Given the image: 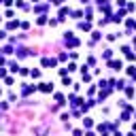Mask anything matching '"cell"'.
<instances>
[{"label": "cell", "mask_w": 136, "mask_h": 136, "mask_svg": "<svg viewBox=\"0 0 136 136\" xmlns=\"http://www.w3.org/2000/svg\"><path fill=\"white\" fill-rule=\"evenodd\" d=\"M38 89L41 92H45V94H51V92H53V85H51V83H38Z\"/></svg>", "instance_id": "cell-1"}, {"label": "cell", "mask_w": 136, "mask_h": 136, "mask_svg": "<svg viewBox=\"0 0 136 136\" xmlns=\"http://www.w3.org/2000/svg\"><path fill=\"white\" fill-rule=\"evenodd\" d=\"M111 68H113V70H121V68H123V62H121V60H113V62H111Z\"/></svg>", "instance_id": "cell-2"}, {"label": "cell", "mask_w": 136, "mask_h": 136, "mask_svg": "<svg viewBox=\"0 0 136 136\" xmlns=\"http://www.w3.org/2000/svg\"><path fill=\"white\" fill-rule=\"evenodd\" d=\"M55 64H58V62H55L53 58H43V66H45V68H49V66H55Z\"/></svg>", "instance_id": "cell-3"}, {"label": "cell", "mask_w": 136, "mask_h": 136, "mask_svg": "<svg viewBox=\"0 0 136 136\" xmlns=\"http://www.w3.org/2000/svg\"><path fill=\"white\" fill-rule=\"evenodd\" d=\"M79 30H83V32H89V30H92V24H89V21H81V24H79Z\"/></svg>", "instance_id": "cell-4"}, {"label": "cell", "mask_w": 136, "mask_h": 136, "mask_svg": "<svg viewBox=\"0 0 136 136\" xmlns=\"http://www.w3.org/2000/svg\"><path fill=\"white\" fill-rule=\"evenodd\" d=\"M123 15H126V11H117V13H115V17H113V21H115V24H119V21L123 19Z\"/></svg>", "instance_id": "cell-5"}, {"label": "cell", "mask_w": 136, "mask_h": 136, "mask_svg": "<svg viewBox=\"0 0 136 136\" xmlns=\"http://www.w3.org/2000/svg\"><path fill=\"white\" fill-rule=\"evenodd\" d=\"M30 77H32V79H38V77H41V70H38V68H32V70H30Z\"/></svg>", "instance_id": "cell-6"}, {"label": "cell", "mask_w": 136, "mask_h": 136, "mask_svg": "<svg viewBox=\"0 0 136 136\" xmlns=\"http://www.w3.org/2000/svg\"><path fill=\"white\" fill-rule=\"evenodd\" d=\"M36 24H38V26H45V24H47V15H41L38 19H36Z\"/></svg>", "instance_id": "cell-7"}, {"label": "cell", "mask_w": 136, "mask_h": 136, "mask_svg": "<svg viewBox=\"0 0 136 136\" xmlns=\"http://www.w3.org/2000/svg\"><path fill=\"white\" fill-rule=\"evenodd\" d=\"M83 126H85V128H92V126H94V121H92L89 117H85V119H83Z\"/></svg>", "instance_id": "cell-8"}, {"label": "cell", "mask_w": 136, "mask_h": 136, "mask_svg": "<svg viewBox=\"0 0 136 136\" xmlns=\"http://www.w3.org/2000/svg\"><path fill=\"white\" fill-rule=\"evenodd\" d=\"M66 70H68V72H72V70H77V64H75V62H70V64L66 66Z\"/></svg>", "instance_id": "cell-9"}, {"label": "cell", "mask_w": 136, "mask_h": 136, "mask_svg": "<svg viewBox=\"0 0 136 136\" xmlns=\"http://www.w3.org/2000/svg\"><path fill=\"white\" fill-rule=\"evenodd\" d=\"M4 83H7V85H13L15 79H13V77H4Z\"/></svg>", "instance_id": "cell-10"}, {"label": "cell", "mask_w": 136, "mask_h": 136, "mask_svg": "<svg viewBox=\"0 0 136 136\" xmlns=\"http://www.w3.org/2000/svg\"><path fill=\"white\" fill-rule=\"evenodd\" d=\"M72 15H75V19H81V17H83V11H75Z\"/></svg>", "instance_id": "cell-11"}, {"label": "cell", "mask_w": 136, "mask_h": 136, "mask_svg": "<svg viewBox=\"0 0 136 136\" xmlns=\"http://www.w3.org/2000/svg\"><path fill=\"white\" fill-rule=\"evenodd\" d=\"M17 26H19V21H11V24H9V30H13V28H17Z\"/></svg>", "instance_id": "cell-12"}, {"label": "cell", "mask_w": 136, "mask_h": 136, "mask_svg": "<svg viewBox=\"0 0 136 136\" xmlns=\"http://www.w3.org/2000/svg\"><path fill=\"white\" fill-rule=\"evenodd\" d=\"M126 55H128V60H130V62H134V60H136V55H134V53H130V51H128Z\"/></svg>", "instance_id": "cell-13"}, {"label": "cell", "mask_w": 136, "mask_h": 136, "mask_svg": "<svg viewBox=\"0 0 136 136\" xmlns=\"http://www.w3.org/2000/svg\"><path fill=\"white\" fill-rule=\"evenodd\" d=\"M72 136H83V130H75V132H72Z\"/></svg>", "instance_id": "cell-14"}, {"label": "cell", "mask_w": 136, "mask_h": 136, "mask_svg": "<svg viewBox=\"0 0 136 136\" xmlns=\"http://www.w3.org/2000/svg\"><path fill=\"white\" fill-rule=\"evenodd\" d=\"M7 77V70H4V68H0V79H4Z\"/></svg>", "instance_id": "cell-15"}, {"label": "cell", "mask_w": 136, "mask_h": 136, "mask_svg": "<svg viewBox=\"0 0 136 136\" xmlns=\"http://www.w3.org/2000/svg\"><path fill=\"white\" fill-rule=\"evenodd\" d=\"M62 2H66V0H55V4H62Z\"/></svg>", "instance_id": "cell-16"}, {"label": "cell", "mask_w": 136, "mask_h": 136, "mask_svg": "<svg viewBox=\"0 0 136 136\" xmlns=\"http://www.w3.org/2000/svg\"><path fill=\"white\" fill-rule=\"evenodd\" d=\"M113 136H123V134H121V132H115V134H113Z\"/></svg>", "instance_id": "cell-17"}, {"label": "cell", "mask_w": 136, "mask_h": 136, "mask_svg": "<svg viewBox=\"0 0 136 136\" xmlns=\"http://www.w3.org/2000/svg\"><path fill=\"white\" fill-rule=\"evenodd\" d=\"M132 132H136V123H132Z\"/></svg>", "instance_id": "cell-18"}, {"label": "cell", "mask_w": 136, "mask_h": 136, "mask_svg": "<svg viewBox=\"0 0 136 136\" xmlns=\"http://www.w3.org/2000/svg\"><path fill=\"white\" fill-rule=\"evenodd\" d=\"M128 136H136V132H130V134H128Z\"/></svg>", "instance_id": "cell-19"}, {"label": "cell", "mask_w": 136, "mask_h": 136, "mask_svg": "<svg viewBox=\"0 0 136 136\" xmlns=\"http://www.w3.org/2000/svg\"><path fill=\"white\" fill-rule=\"evenodd\" d=\"M49 2H55V0H49Z\"/></svg>", "instance_id": "cell-20"}, {"label": "cell", "mask_w": 136, "mask_h": 136, "mask_svg": "<svg viewBox=\"0 0 136 136\" xmlns=\"http://www.w3.org/2000/svg\"><path fill=\"white\" fill-rule=\"evenodd\" d=\"M2 2H4V0H0V4H2Z\"/></svg>", "instance_id": "cell-21"}, {"label": "cell", "mask_w": 136, "mask_h": 136, "mask_svg": "<svg viewBox=\"0 0 136 136\" xmlns=\"http://www.w3.org/2000/svg\"><path fill=\"white\" fill-rule=\"evenodd\" d=\"M0 94H2V89H0Z\"/></svg>", "instance_id": "cell-22"}]
</instances>
